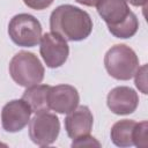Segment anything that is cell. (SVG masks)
I'll use <instances>...</instances> for the list:
<instances>
[{
  "label": "cell",
  "mask_w": 148,
  "mask_h": 148,
  "mask_svg": "<svg viewBox=\"0 0 148 148\" xmlns=\"http://www.w3.org/2000/svg\"><path fill=\"white\" fill-rule=\"evenodd\" d=\"M39 53L49 68H58L62 66L69 54L67 40L54 32H46L39 40Z\"/></svg>",
  "instance_id": "7"
},
{
  "label": "cell",
  "mask_w": 148,
  "mask_h": 148,
  "mask_svg": "<svg viewBox=\"0 0 148 148\" xmlns=\"http://www.w3.org/2000/svg\"><path fill=\"white\" fill-rule=\"evenodd\" d=\"M80 102L79 91L71 84H58L50 87L49 106L58 113H69L77 108Z\"/></svg>",
  "instance_id": "10"
},
{
  "label": "cell",
  "mask_w": 148,
  "mask_h": 148,
  "mask_svg": "<svg viewBox=\"0 0 148 148\" xmlns=\"http://www.w3.org/2000/svg\"><path fill=\"white\" fill-rule=\"evenodd\" d=\"M106 104L114 114H130L133 113L139 105V95L127 86H119L111 89L108 94Z\"/></svg>",
  "instance_id": "9"
},
{
  "label": "cell",
  "mask_w": 148,
  "mask_h": 148,
  "mask_svg": "<svg viewBox=\"0 0 148 148\" xmlns=\"http://www.w3.org/2000/svg\"><path fill=\"white\" fill-rule=\"evenodd\" d=\"M147 131H148V123L141 121L136 123L133 132V145L139 147V148H146L148 145V139H147Z\"/></svg>",
  "instance_id": "14"
},
{
  "label": "cell",
  "mask_w": 148,
  "mask_h": 148,
  "mask_svg": "<svg viewBox=\"0 0 148 148\" xmlns=\"http://www.w3.org/2000/svg\"><path fill=\"white\" fill-rule=\"evenodd\" d=\"M60 132V121L54 113L42 112L29 120V136L31 141L39 146L46 147L52 145Z\"/></svg>",
  "instance_id": "6"
},
{
  "label": "cell",
  "mask_w": 148,
  "mask_h": 148,
  "mask_svg": "<svg viewBox=\"0 0 148 148\" xmlns=\"http://www.w3.org/2000/svg\"><path fill=\"white\" fill-rule=\"evenodd\" d=\"M126 1L135 7H146L147 5V0H126Z\"/></svg>",
  "instance_id": "18"
},
{
  "label": "cell",
  "mask_w": 148,
  "mask_h": 148,
  "mask_svg": "<svg viewBox=\"0 0 148 148\" xmlns=\"http://www.w3.org/2000/svg\"><path fill=\"white\" fill-rule=\"evenodd\" d=\"M50 29L66 40L80 42L92 31L90 15L73 5H60L50 15Z\"/></svg>",
  "instance_id": "1"
},
{
  "label": "cell",
  "mask_w": 148,
  "mask_h": 148,
  "mask_svg": "<svg viewBox=\"0 0 148 148\" xmlns=\"http://www.w3.org/2000/svg\"><path fill=\"white\" fill-rule=\"evenodd\" d=\"M77 3H81V5H84V6H88V7H92V6H96V3L98 2V0H75Z\"/></svg>",
  "instance_id": "19"
},
{
  "label": "cell",
  "mask_w": 148,
  "mask_h": 148,
  "mask_svg": "<svg viewBox=\"0 0 148 148\" xmlns=\"http://www.w3.org/2000/svg\"><path fill=\"white\" fill-rule=\"evenodd\" d=\"M82 146H97V147H99L101 143L94 136H90L89 134L79 136V138L74 139L72 142V147H82Z\"/></svg>",
  "instance_id": "16"
},
{
  "label": "cell",
  "mask_w": 148,
  "mask_h": 148,
  "mask_svg": "<svg viewBox=\"0 0 148 148\" xmlns=\"http://www.w3.org/2000/svg\"><path fill=\"white\" fill-rule=\"evenodd\" d=\"M51 86L47 84H35L28 87L22 95V99L30 106L31 112L42 113L50 110L49 106V90Z\"/></svg>",
  "instance_id": "12"
},
{
  "label": "cell",
  "mask_w": 148,
  "mask_h": 148,
  "mask_svg": "<svg viewBox=\"0 0 148 148\" xmlns=\"http://www.w3.org/2000/svg\"><path fill=\"white\" fill-rule=\"evenodd\" d=\"M8 35L18 46L34 47L42 37L40 22L31 14L21 13L12 17L8 24Z\"/></svg>",
  "instance_id": "5"
},
{
  "label": "cell",
  "mask_w": 148,
  "mask_h": 148,
  "mask_svg": "<svg viewBox=\"0 0 148 148\" xmlns=\"http://www.w3.org/2000/svg\"><path fill=\"white\" fill-rule=\"evenodd\" d=\"M94 117L90 109L86 105H80L72 112L67 113L65 118V130L71 139H76L87 135L92 130Z\"/></svg>",
  "instance_id": "11"
},
{
  "label": "cell",
  "mask_w": 148,
  "mask_h": 148,
  "mask_svg": "<svg viewBox=\"0 0 148 148\" xmlns=\"http://www.w3.org/2000/svg\"><path fill=\"white\" fill-rule=\"evenodd\" d=\"M135 76V86L138 87L141 92L147 94V65H143L142 67H139L138 71L134 74Z\"/></svg>",
  "instance_id": "15"
},
{
  "label": "cell",
  "mask_w": 148,
  "mask_h": 148,
  "mask_svg": "<svg viewBox=\"0 0 148 148\" xmlns=\"http://www.w3.org/2000/svg\"><path fill=\"white\" fill-rule=\"evenodd\" d=\"M54 0H23L24 5L31 9L35 10H43L46 9L47 7H50L52 5Z\"/></svg>",
  "instance_id": "17"
},
{
  "label": "cell",
  "mask_w": 148,
  "mask_h": 148,
  "mask_svg": "<svg viewBox=\"0 0 148 148\" xmlns=\"http://www.w3.org/2000/svg\"><path fill=\"white\" fill-rule=\"evenodd\" d=\"M96 8L114 37L126 39L136 34L139 20L130 9L126 0H98Z\"/></svg>",
  "instance_id": "2"
},
{
  "label": "cell",
  "mask_w": 148,
  "mask_h": 148,
  "mask_svg": "<svg viewBox=\"0 0 148 148\" xmlns=\"http://www.w3.org/2000/svg\"><path fill=\"white\" fill-rule=\"evenodd\" d=\"M104 66L110 76L116 80L132 79L139 68V58L133 49L125 44L111 46L104 56Z\"/></svg>",
  "instance_id": "4"
},
{
  "label": "cell",
  "mask_w": 148,
  "mask_h": 148,
  "mask_svg": "<svg viewBox=\"0 0 148 148\" xmlns=\"http://www.w3.org/2000/svg\"><path fill=\"white\" fill-rule=\"evenodd\" d=\"M31 113L30 106L22 98L6 103L1 110L2 128L9 133L20 132L29 124Z\"/></svg>",
  "instance_id": "8"
},
{
  "label": "cell",
  "mask_w": 148,
  "mask_h": 148,
  "mask_svg": "<svg viewBox=\"0 0 148 148\" xmlns=\"http://www.w3.org/2000/svg\"><path fill=\"white\" fill-rule=\"evenodd\" d=\"M136 121L132 119H123L113 124L111 127L110 136L111 141L118 147H132L133 145V132Z\"/></svg>",
  "instance_id": "13"
},
{
  "label": "cell",
  "mask_w": 148,
  "mask_h": 148,
  "mask_svg": "<svg viewBox=\"0 0 148 148\" xmlns=\"http://www.w3.org/2000/svg\"><path fill=\"white\" fill-rule=\"evenodd\" d=\"M9 74L12 79L21 87H31L39 84L45 74L44 66L38 57L28 51H20L9 61Z\"/></svg>",
  "instance_id": "3"
}]
</instances>
